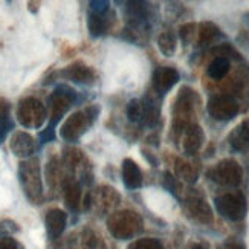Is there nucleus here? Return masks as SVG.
<instances>
[{
	"mask_svg": "<svg viewBox=\"0 0 249 249\" xmlns=\"http://www.w3.org/2000/svg\"><path fill=\"white\" fill-rule=\"evenodd\" d=\"M107 228L118 240H130L138 235L144 228L141 215L135 211H118L107 220Z\"/></svg>",
	"mask_w": 249,
	"mask_h": 249,
	"instance_id": "1",
	"label": "nucleus"
},
{
	"mask_svg": "<svg viewBox=\"0 0 249 249\" xmlns=\"http://www.w3.org/2000/svg\"><path fill=\"white\" fill-rule=\"evenodd\" d=\"M18 180L26 197L32 202H40L43 197V182L38 159L21 160L18 165Z\"/></svg>",
	"mask_w": 249,
	"mask_h": 249,
	"instance_id": "2",
	"label": "nucleus"
},
{
	"mask_svg": "<svg viewBox=\"0 0 249 249\" xmlns=\"http://www.w3.org/2000/svg\"><path fill=\"white\" fill-rule=\"evenodd\" d=\"M77 101V92L66 84H58L53 93L49 98V107H51V116H49V127H53L60 123L63 115L69 110V107Z\"/></svg>",
	"mask_w": 249,
	"mask_h": 249,
	"instance_id": "3",
	"label": "nucleus"
},
{
	"mask_svg": "<svg viewBox=\"0 0 249 249\" xmlns=\"http://www.w3.org/2000/svg\"><path fill=\"white\" fill-rule=\"evenodd\" d=\"M215 210L222 217L231 222H239L245 219L248 213V203L242 193H226L215 197Z\"/></svg>",
	"mask_w": 249,
	"mask_h": 249,
	"instance_id": "4",
	"label": "nucleus"
},
{
	"mask_svg": "<svg viewBox=\"0 0 249 249\" xmlns=\"http://www.w3.org/2000/svg\"><path fill=\"white\" fill-rule=\"evenodd\" d=\"M48 116L46 107L37 98H25L18 103L17 107V120L18 123L26 128H40L45 124Z\"/></svg>",
	"mask_w": 249,
	"mask_h": 249,
	"instance_id": "5",
	"label": "nucleus"
},
{
	"mask_svg": "<svg viewBox=\"0 0 249 249\" xmlns=\"http://www.w3.org/2000/svg\"><path fill=\"white\" fill-rule=\"evenodd\" d=\"M92 112H93V107H89V109L84 112H77L71 115L60 130L61 138L64 141H68V142H77V141L88 132L89 125L95 123L96 116L92 115Z\"/></svg>",
	"mask_w": 249,
	"mask_h": 249,
	"instance_id": "6",
	"label": "nucleus"
},
{
	"mask_svg": "<svg viewBox=\"0 0 249 249\" xmlns=\"http://www.w3.org/2000/svg\"><path fill=\"white\" fill-rule=\"evenodd\" d=\"M208 178L223 187H239L243 178V170L234 159H223L210 168Z\"/></svg>",
	"mask_w": 249,
	"mask_h": 249,
	"instance_id": "7",
	"label": "nucleus"
},
{
	"mask_svg": "<svg viewBox=\"0 0 249 249\" xmlns=\"http://www.w3.org/2000/svg\"><path fill=\"white\" fill-rule=\"evenodd\" d=\"M128 120L138 125L153 127L159 121V109L147 100H132L127 106Z\"/></svg>",
	"mask_w": 249,
	"mask_h": 249,
	"instance_id": "8",
	"label": "nucleus"
},
{
	"mask_svg": "<svg viewBox=\"0 0 249 249\" xmlns=\"http://www.w3.org/2000/svg\"><path fill=\"white\" fill-rule=\"evenodd\" d=\"M208 113L217 121H230L239 113V103L231 95H214L208 101Z\"/></svg>",
	"mask_w": 249,
	"mask_h": 249,
	"instance_id": "9",
	"label": "nucleus"
},
{
	"mask_svg": "<svg viewBox=\"0 0 249 249\" xmlns=\"http://www.w3.org/2000/svg\"><path fill=\"white\" fill-rule=\"evenodd\" d=\"M179 78L180 75L175 68L160 66L153 72V88L158 93L165 95L178 84Z\"/></svg>",
	"mask_w": 249,
	"mask_h": 249,
	"instance_id": "10",
	"label": "nucleus"
},
{
	"mask_svg": "<svg viewBox=\"0 0 249 249\" xmlns=\"http://www.w3.org/2000/svg\"><path fill=\"white\" fill-rule=\"evenodd\" d=\"M58 75H61L63 78L66 80H71L73 83H78V84H93L95 80H96V75L93 72L92 68L86 66L84 63L81 61H77L71 64V66L64 68L61 72H58Z\"/></svg>",
	"mask_w": 249,
	"mask_h": 249,
	"instance_id": "11",
	"label": "nucleus"
},
{
	"mask_svg": "<svg viewBox=\"0 0 249 249\" xmlns=\"http://www.w3.org/2000/svg\"><path fill=\"white\" fill-rule=\"evenodd\" d=\"M9 148L17 158H31L36 153V141L26 132H16L9 141Z\"/></svg>",
	"mask_w": 249,
	"mask_h": 249,
	"instance_id": "12",
	"label": "nucleus"
},
{
	"mask_svg": "<svg viewBox=\"0 0 249 249\" xmlns=\"http://www.w3.org/2000/svg\"><path fill=\"white\" fill-rule=\"evenodd\" d=\"M205 141V133L203 130L196 125V124H190L188 127L183 128V142L182 148L187 155H196L200 150L202 144Z\"/></svg>",
	"mask_w": 249,
	"mask_h": 249,
	"instance_id": "13",
	"label": "nucleus"
},
{
	"mask_svg": "<svg viewBox=\"0 0 249 249\" xmlns=\"http://www.w3.org/2000/svg\"><path fill=\"white\" fill-rule=\"evenodd\" d=\"M45 223H46V231H48L49 239H52V240L58 239V237L63 234L64 228H66L68 215H66V213L58 210V208L49 210L46 214Z\"/></svg>",
	"mask_w": 249,
	"mask_h": 249,
	"instance_id": "14",
	"label": "nucleus"
},
{
	"mask_svg": "<svg viewBox=\"0 0 249 249\" xmlns=\"http://www.w3.org/2000/svg\"><path fill=\"white\" fill-rule=\"evenodd\" d=\"M187 210H188L191 217L194 220H197L199 223L208 225L214 219L210 205L205 202L203 199H200V197H191V199H188L187 200Z\"/></svg>",
	"mask_w": 249,
	"mask_h": 249,
	"instance_id": "15",
	"label": "nucleus"
},
{
	"mask_svg": "<svg viewBox=\"0 0 249 249\" xmlns=\"http://www.w3.org/2000/svg\"><path fill=\"white\" fill-rule=\"evenodd\" d=\"M123 180L128 190H138L142 187V171L133 159H124L123 162Z\"/></svg>",
	"mask_w": 249,
	"mask_h": 249,
	"instance_id": "16",
	"label": "nucleus"
},
{
	"mask_svg": "<svg viewBox=\"0 0 249 249\" xmlns=\"http://www.w3.org/2000/svg\"><path fill=\"white\" fill-rule=\"evenodd\" d=\"M150 16V8L145 2H128L125 6V17L130 23L136 26H144Z\"/></svg>",
	"mask_w": 249,
	"mask_h": 249,
	"instance_id": "17",
	"label": "nucleus"
},
{
	"mask_svg": "<svg viewBox=\"0 0 249 249\" xmlns=\"http://www.w3.org/2000/svg\"><path fill=\"white\" fill-rule=\"evenodd\" d=\"M230 144L237 151L249 150V120L237 125L230 135Z\"/></svg>",
	"mask_w": 249,
	"mask_h": 249,
	"instance_id": "18",
	"label": "nucleus"
},
{
	"mask_svg": "<svg viewBox=\"0 0 249 249\" xmlns=\"http://www.w3.org/2000/svg\"><path fill=\"white\" fill-rule=\"evenodd\" d=\"M68 245H69V249H95L96 237L89 230H81L71 235Z\"/></svg>",
	"mask_w": 249,
	"mask_h": 249,
	"instance_id": "19",
	"label": "nucleus"
},
{
	"mask_svg": "<svg viewBox=\"0 0 249 249\" xmlns=\"http://www.w3.org/2000/svg\"><path fill=\"white\" fill-rule=\"evenodd\" d=\"M112 23V18H109L106 14H96V13H89L88 16V28L92 37H100L106 34Z\"/></svg>",
	"mask_w": 249,
	"mask_h": 249,
	"instance_id": "20",
	"label": "nucleus"
},
{
	"mask_svg": "<svg viewBox=\"0 0 249 249\" xmlns=\"http://www.w3.org/2000/svg\"><path fill=\"white\" fill-rule=\"evenodd\" d=\"M11 104L5 98H0V144L6 139L8 133L14 128V123L11 120Z\"/></svg>",
	"mask_w": 249,
	"mask_h": 249,
	"instance_id": "21",
	"label": "nucleus"
},
{
	"mask_svg": "<svg viewBox=\"0 0 249 249\" xmlns=\"http://www.w3.org/2000/svg\"><path fill=\"white\" fill-rule=\"evenodd\" d=\"M230 68H231V64H230L228 58L226 57H215L210 63L207 73H208V77L213 80H222L226 77V73L230 72Z\"/></svg>",
	"mask_w": 249,
	"mask_h": 249,
	"instance_id": "22",
	"label": "nucleus"
},
{
	"mask_svg": "<svg viewBox=\"0 0 249 249\" xmlns=\"http://www.w3.org/2000/svg\"><path fill=\"white\" fill-rule=\"evenodd\" d=\"M158 48L165 57H173L178 48V38L171 31H164L158 37Z\"/></svg>",
	"mask_w": 249,
	"mask_h": 249,
	"instance_id": "23",
	"label": "nucleus"
},
{
	"mask_svg": "<svg viewBox=\"0 0 249 249\" xmlns=\"http://www.w3.org/2000/svg\"><path fill=\"white\" fill-rule=\"evenodd\" d=\"M220 37H222L220 29L214 23H211V21H203V23L200 25V31H199V43L200 45H210V43L215 41Z\"/></svg>",
	"mask_w": 249,
	"mask_h": 249,
	"instance_id": "24",
	"label": "nucleus"
},
{
	"mask_svg": "<svg viewBox=\"0 0 249 249\" xmlns=\"http://www.w3.org/2000/svg\"><path fill=\"white\" fill-rule=\"evenodd\" d=\"M64 200H66L68 208L72 211H77L80 208V203H81V190L78 183H69L64 190Z\"/></svg>",
	"mask_w": 249,
	"mask_h": 249,
	"instance_id": "25",
	"label": "nucleus"
},
{
	"mask_svg": "<svg viewBox=\"0 0 249 249\" xmlns=\"http://www.w3.org/2000/svg\"><path fill=\"white\" fill-rule=\"evenodd\" d=\"M176 175H178V178L183 179L188 183H194V182L197 180V171H196V168H194L191 164H188V162H183L180 159L176 160Z\"/></svg>",
	"mask_w": 249,
	"mask_h": 249,
	"instance_id": "26",
	"label": "nucleus"
},
{
	"mask_svg": "<svg viewBox=\"0 0 249 249\" xmlns=\"http://www.w3.org/2000/svg\"><path fill=\"white\" fill-rule=\"evenodd\" d=\"M127 249H162V245L158 239H139L130 243Z\"/></svg>",
	"mask_w": 249,
	"mask_h": 249,
	"instance_id": "27",
	"label": "nucleus"
},
{
	"mask_svg": "<svg viewBox=\"0 0 249 249\" xmlns=\"http://www.w3.org/2000/svg\"><path fill=\"white\" fill-rule=\"evenodd\" d=\"M109 6L110 3L107 2V0H93V2H90L92 13H96V14H107Z\"/></svg>",
	"mask_w": 249,
	"mask_h": 249,
	"instance_id": "28",
	"label": "nucleus"
},
{
	"mask_svg": "<svg viewBox=\"0 0 249 249\" xmlns=\"http://www.w3.org/2000/svg\"><path fill=\"white\" fill-rule=\"evenodd\" d=\"M194 29H196V25H193V23H188V25H183L182 28H180V38H182V41L185 43V45H188V43L191 41V38H193V34H194Z\"/></svg>",
	"mask_w": 249,
	"mask_h": 249,
	"instance_id": "29",
	"label": "nucleus"
},
{
	"mask_svg": "<svg viewBox=\"0 0 249 249\" xmlns=\"http://www.w3.org/2000/svg\"><path fill=\"white\" fill-rule=\"evenodd\" d=\"M38 139L41 144H48V142H52V141H55V128L48 125L43 132H40Z\"/></svg>",
	"mask_w": 249,
	"mask_h": 249,
	"instance_id": "30",
	"label": "nucleus"
},
{
	"mask_svg": "<svg viewBox=\"0 0 249 249\" xmlns=\"http://www.w3.org/2000/svg\"><path fill=\"white\" fill-rule=\"evenodd\" d=\"M164 187L170 191V193H173L176 196V190H178V185H176V179L173 178L170 173H165L164 175Z\"/></svg>",
	"mask_w": 249,
	"mask_h": 249,
	"instance_id": "31",
	"label": "nucleus"
},
{
	"mask_svg": "<svg viewBox=\"0 0 249 249\" xmlns=\"http://www.w3.org/2000/svg\"><path fill=\"white\" fill-rule=\"evenodd\" d=\"M0 249H18V245L11 237H0Z\"/></svg>",
	"mask_w": 249,
	"mask_h": 249,
	"instance_id": "32",
	"label": "nucleus"
},
{
	"mask_svg": "<svg viewBox=\"0 0 249 249\" xmlns=\"http://www.w3.org/2000/svg\"><path fill=\"white\" fill-rule=\"evenodd\" d=\"M217 249H245V245L240 242H235V240H228L223 245H220Z\"/></svg>",
	"mask_w": 249,
	"mask_h": 249,
	"instance_id": "33",
	"label": "nucleus"
},
{
	"mask_svg": "<svg viewBox=\"0 0 249 249\" xmlns=\"http://www.w3.org/2000/svg\"><path fill=\"white\" fill-rule=\"evenodd\" d=\"M190 249H207L203 245H200V243H194V245H191V248Z\"/></svg>",
	"mask_w": 249,
	"mask_h": 249,
	"instance_id": "34",
	"label": "nucleus"
}]
</instances>
